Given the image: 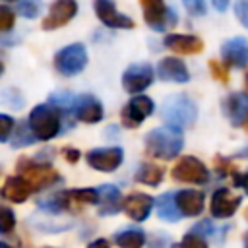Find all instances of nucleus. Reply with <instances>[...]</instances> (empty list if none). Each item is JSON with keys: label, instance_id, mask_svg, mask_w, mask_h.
Returning <instances> with one entry per match:
<instances>
[{"label": "nucleus", "instance_id": "f257e3e1", "mask_svg": "<svg viewBox=\"0 0 248 248\" xmlns=\"http://www.w3.org/2000/svg\"><path fill=\"white\" fill-rule=\"evenodd\" d=\"M184 147L182 132L174 126H159L145 136V151L163 161L174 159Z\"/></svg>", "mask_w": 248, "mask_h": 248}, {"label": "nucleus", "instance_id": "f03ea898", "mask_svg": "<svg viewBox=\"0 0 248 248\" xmlns=\"http://www.w3.org/2000/svg\"><path fill=\"white\" fill-rule=\"evenodd\" d=\"M62 120H64V112L50 103L33 107L27 116L29 130L33 132V136L37 140H43V141L58 136V132L62 128Z\"/></svg>", "mask_w": 248, "mask_h": 248}, {"label": "nucleus", "instance_id": "7ed1b4c3", "mask_svg": "<svg viewBox=\"0 0 248 248\" xmlns=\"http://www.w3.org/2000/svg\"><path fill=\"white\" fill-rule=\"evenodd\" d=\"M161 118L167 122V126L174 128H190L198 118L196 103L186 95H172L165 99L161 107Z\"/></svg>", "mask_w": 248, "mask_h": 248}, {"label": "nucleus", "instance_id": "20e7f679", "mask_svg": "<svg viewBox=\"0 0 248 248\" xmlns=\"http://www.w3.org/2000/svg\"><path fill=\"white\" fill-rule=\"evenodd\" d=\"M87 66V50L81 43H74L68 45L64 48H60L54 56V68L58 74L72 78L78 76L83 68Z\"/></svg>", "mask_w": 248, "mask_h": 248}, {"label": "nucleus", "instance_id": "39448f33", "mask_svg": "<svg viewBox=\"0 0 248 248\" xmlns=\"http://www.w3.org/2000/svg\"><path fill=\"white\" fill-rule=\"evenodd\" d=\"M143 19L153 31H167L176 25V14L163 0H140Z\"/></svg>", "mask_w": 248, "mask_h": 248}, {"label": "nucleus", "instance_id": "423d86ee", "mask_svg": "<svg viewBox=\"0 0 248 248\" xmlns=\"http://www.w3.org/2000/svg\"><path fill=\"white\" fill-rule=\"evenodd\" d=\"M19 170L27 184L31 186V190H43V188H48L52 186L54 182L60 180V174L50 167V165H45V163H35V161H21L19 163Z\"/></svg>", "mask_w": 248, "mask_h": 248}, {"label": "nucleus", "instance_id": "0eeeda50", "mask_svg": "<svg viewBox=\"0 0 248 248\" xmlns=\"http://www.w3.org/2000/svg\"><path fill=\"white\" fill-rule=\"evenodd\" d=\"M172 178L178 180V182H190V184H205L209 180V170L207 167L192 157V155H186L182 159H178V163L172 167Z\"/></svg>", "mask_w": 248, "mask_h": 248}, {"label": "nucleus", "instance_id": "6e6552de", "mask_svg": "<svg viewBox=\"0 0 248 248\" xmlns=\"http://www.w3.org/2000/svg\"><path fill=\"white\" fill-rule=\"evenodd\" d=\"M155 110L153 101L147 95H134L122 108L120 118L126 128H138L147 116H151Z\"/></svg>", "mask_w": 248, "mask_h": 248}, {"label": "nucleus", "instance_id": "1a4fd4ad", "mask_svg": "<svg viewBox=\"0 0 248 248\" xmlns=\"http://www.w3.org/2000/svg\"><path fill=\"white\" fill-rule=\"evenodd\" d=\"M151 81H153V68L145 62L132 64L122 74V87L126 93L132 95H141V91H145L151 85Z\"/></svg>", "mask_w": 248, "mask_h": 248}, {"label": "nucleus", "instance_id": "9d476101", "mask_svg": "<svg viewBox=\"0 0 248 248\" xmlns=\"http://www.w3.org/2000/svg\"><path fill=\"white\" fill-rule=\"evenodd\" d=\"M70 114L79 122L95 124L103 118V105L93 95H74L70 103Z\"/></svg>", "mask_w": 248, "mask_h": 248}, {"label": "nucleus", "instance_id": "9b49d317", "mask_svg": "<svg viewBox=\"0 0 248 248\" xmlns=\"http://www.w3.org/2000/svg\"><path fill=\"white\" fill-rule=\"evenodd\" d=\"M85 159H87V165L93 167L95 170L112 172L122 165L124 151L120 147H99V149H91L85 155Z\"/></svg>", "mask_w": 248, "mask_h": 248}, {"label": "nucleus", "instance_id": "f8f14e48", "mask_svg": "<svg viewBox=\"0 0 248 248\" xmlns=\"http://www.w3.org/2000/svg\"><path fill=\"white\" fill-rule=\"evenodd\" d=\"M93 8H95L99 21L110 29H132L134 27V21L128 16L120 14L112 0H95Z\"/></svg>", "mask_w": 248, "mask_h": 248}, {"label": "nucleus", "instance_id": "ddd939ff", "mask_svg": "<svg viewBox=\"0 0 248 248\" xmlns=\"http://www.w3.org/2000/svg\"><path fill=\"white\" fill-rule=\"evenodd\" d=\"M76 14H78V2L76 0H54L46 17L43 19V29L52 31L56 27H62L70 19H74Z\"/></svg>", "mask_w": 248, "mask_h": 248}, {"label": "nucleus", "instance_id": "4468645a", "mask_svg": "<svg viewBox=\"0 0 248 248\" xmlns=\"http://www.w3.org/2000/svg\"><path fill=\"white\" fill-rule=\"evenodd\" d=\"M221 56L227 66L232 68H246L248 66V41L244 37H234L223 43Z\"/></svg>", "mask_w": 248, "mask_h": 248}, {"label": "nucleus", "instance_id": "2eb2a0df", "mask_svg": "<svg viewBox=\"0 0 248 248\" xmlns=\"http://www.w3.org/2000/svg\"><path fill=\"white\" fill-rule=\"evenodd\" d=\"M240 202H242L240 196L231 194V190H227V188H219L211 196V205H209L211 215L217 217V219H227V217L236 213Z\"/></svg>", "mask_w": 248, "mask_h": 248}, {"label": "nucleus", "instance_id": "dca6fc26", "mask_svg": "<svg viewBox=\"0 0 248 248\" xmlns=\"http://www.w3.org/2000/svg\"><path fill=\"white\" fill-rule=\"evenodd\" d=\"M153 203L155 200L147 194H141V192H134L130 196L124 198V203H122V209L126 211V215L134 221H145L153 209Z\"/></svg>", "mask_w": 248, "mask_h": 248}, {"label": "nucleus", "instance_id": "f3484780", "mask_svg": "<svg viewBox=\"0 0 248 248\" xmlns=\"http://www.w3.org/2000/svg\"><path fill=\"white\" fill-rule=\"evenodd\" d=\"M223 112L232 126L248 122V93H231L223 101Z\"/></svg>", "mask_w": 248, "mask_h": 248}, {"label": "nucleus", "instance_id": "a211bd4d", "mask_svg": "<svg viewBox=\"0 0 248 248\" xmlns=\"http://www.w3.org/2000/svg\"><path fill=\"white\" fill-rule=\"evenodd\" d=\"M157 76H159V79L172 81V83H186L190 79L186 64L172 56H167L157 64Z\"/></svg>", "mask_w": 248, "mask_h": 248}, {"label": "nucleus", "instance_id": "6ab92c4d", "mask_svg": "<svg viewBox=\"0 0 248 248\" xmlns=\"http://www.w3.org/2000/svg\"><path fill=\"white\" fill-rule=\"evenodd\" d=\"M165 46L178 52V54H198L203 50V41L196 35L170 33L165 37Z\"/></svg>", "mask_w": 248, "mask_h": 248}, {"label": "nucleus", "instance_id": "aec40b11", "mask_svg": "<svg viewBox=\"0 0 248 248\" xmlns=\"http://www.w3.org/2000/svg\"><path fill=\"white\" fill-rule=\"evenodd\" d=\"M99 192V213L101 215H114L122 209V196H120V190L112 184H103L97 188Z\"/></svg>", "mask_w": 248, "mask_h": 248}, {"label": "nucleus", "instance_id": "412c9836", "mask_svg": "<svg viewBox=\"0 0 248 248\" xmlns=\"http://www.w3.org/2000/svg\"><path fill=\"white\" fill-rule=\"evenodd\" d=\"M174 198H176V205H178L180 213L188 215V217L200 215L203 209V203H205L203 192H198V190H180L174 194Z\"/></svg>", "mask_w": 248, "mask_h": 248}, {"label": "nucleus", "instance_id": "4be33fe9", "mask_svg": "<svg viewBox=\"0 0 248 248\" xmlns=\"http://www.w3.org/2000/svg\"><path fill=\"white\" fill-rule=\"evenodd\" d=\"M31 192L33 190L23 176H8L2 186V196L14 203H23Z\"/></svg>", "mask_w": 248, "mask_h": 248}, {"label": "nucleus", "instance_id": "5701e85b", "mask_svg": "<svg viewBox=\"0 0 248 248\" xmlns=\"http://www.w3.org/2000/svg\"><path fill=\"white\" fill-rule=\"evenodd\" d=\"M155 205H157V215L161 219H165V221H178L182 217V213H180V209L176 205V198L170 192L159 196L155 200Z\"/></svg>", "mask_w": 248, "mask_h": 248}, {"label": "nucleus", "instance_id": "b1692460", "mask_svg": "<svg viewBox=\"0 0 248 248\" xmlns=\"http://www.w3.org/2000/svg\"><path fill=\"white\" fill-rule=\"evenodd\" d=\"M136 180L147 186H157L163 180V169L155 163H143L136 172Z\"/></svg>", "mask_w": 248, "mask_h": 248}, {"label": "nucleus", "instance_id": "393cba45", "mask_svg": "<svg viewBox=\"0 0 248 248\" xmlns=\"http://www.w3.org/2000/svg\"><path fill=\"white\" fill-rule=\"evenodd\" d=\"M114 240L120 248H141L145 242V234L140 229H126V231L116 232Z\"/></svg>", "mask_w": 248, "mask_h": 248}, {"label": "nucleus", "instance_id": "a878e982", "mask_svg": "<svg viewBox=\"0 0 248 248\" xmlns=\"http://www.w3.org/2000/svg\"><path fill=\"white\" fill-rule=\"evenodd\" d=\"M33 141H37V138H35V136H33V132L29 130V124L19 122V124L16 126L12 145H14V147H23V145H31Z\"/></svg>", "mask_w": 248, "mask_h": 248}, {"label": "nucleus", "instance_id": "bb28decb", "mask_svg": "<svg viewBox=\"0 0 248 248\" xmlns=\"http://www.w3.org/2000/svg\"><path fill=\"white\" fill-rule=\"evenodd\" d=\"M16 10H17V14L21 17L33 19V17H37L43 12V2L41 0H17Z\"/></svg>", "mask_w": 248, "mask_h": 248}, {"label": "nucleus", "instance_id": "cd10ccee", "mask_svg": "<svg viewBox=\"0 0 248 248\" xmlns=\"http://www.w3.org/2000/svg\"><path fill=\"white\" fill-rule=\"evenodd\" d=\"M70 202L78 203H99V192L93 188H81V190H70L66 192Z\"/></svg>", "mask_w": 248, "mask_h": 248}, {"label": "nucleus", "instance_id": "c85d7f7f", "mask_svg": "<svg viewBox=\"0 0 248 248\" xmlns=\"http://www.w3.org/2000/svg\"><path fill=\"white\" fill-rule=\"evenodd\" d=\"M180 248H209L205 242V234H200L196 231H190L180 240Z\"/></svg>", "mask_w": 248, "mask_h": 248}, {"label": "nucleus", "instance_id": "c756f323", "mask_svg": "<svg viewBox=\"0 0 248 248\" xmlns=\"http://www.w3.org/2000/svg\"><path fill=\"white\" fill-rule=\"evenodd\" d=\"M14 227H16V215H14V211H12L10 207L0 205V232L6 234V232H10Z\"/></svg>", "mask_w": 248, "mask_h": 248}, {"label": "nucleus", "instance_id": "7c9ffc66", "mask_svg": "<svg viewBox=\"0 0 248 248\" xmlns=\"http://www.w3.org/2000/svg\"><path fill=\"white\" fill-rule=\"evenodd\" d=\"M16 23V14L12 8L0 4V33H8Z\"/></svg>", "mask_w": 248, "mask_h": 248}, {"label": "nucleus", "instance_id": "2f4dec72", "mask_svg": "<svg viewBox=\"0 0 248 248\" xmlns=\"http://www.w3.org/2000/svg\"><path fill=\"white\" fill-rule=\"evenodd\" d=\"M14 126H16L14 118L8 116V114H2V112H0V143L8 141V138H10L12 132H14Z\"/></svg>", "mask_w": 248, "mask_h": 248}, {"label": "nucleus", "instance_id": "473e14b6", "mask_svg": "<svg viewBox=\"0 0 248 248\" xmlns=\"http://www.w3.org/2000/svg\"><path fill=\"white\" fill-rule=\"evenodd\" d=\"M182 4H184V8H186V12H188L190 16H196V17L205 16V12H207L205 0H182Z\"/></svg>", "mask_w": 248, "mask_h": 248}, {"label": "nucleus", "instance_id": "72a5a7b5", "mask_svg": "<svg viewBox=\"0 0 248 248\" xmlns=\"http://www.w3.org/2000/svg\"><path fill=\"white\" fill-rule=\"evenodd\" d=\"M234 14H236L238 21L248 29V0H236V4H234Z\"/></svg>", "mask_w": 248, "mask_h": 248}, {"label": "nucleus", "instance_id": "f704fd0d", "mask_svg": "<svg viewBox=\"0 0 248 248\" xmlns=\"http://www.w3.org/2000/svg\"><path fill=\"white\" fill-rule=\"evenodd\" d=\"M209 70H211V74H213L215 79H219V81H227V79H229V74H227L225 66H221L219 62L211 60V62H209Z\"/></svg>", "mask_w": 248, "mask_h": 248}, {"label": "nucleus", "instance_id": "c9c22d12", "mask_svg": "<svg viewBox=\"0 0 248 248\" xmlns=\"http://www.w3.org/2000/svg\"><path fill=\"white\" fill-rule=\"evenodd\" d=\"M62 153L66 155V159H68L70 163H76V161L79 159V151H78V149H72V147H66V149H64Z\"/></svg>", "mask_w": 248, "mask_h": 248}, {"label": "nucleus", "instance_id": "e433bc0d", "mask_svg": "<svg viewBox=\"0 0 248 248\" xmlns=\"http://www.w3.org/2000/svg\"><path fill=\"white\" fill-rule=\"evenodd\" d=\"M229 2H231V0H211L213 8H215L217 12H225V10H227V6H229Z\"/></svg>", "mask_w": 248, "mask_h": 248}, {"label": "nucleus", "instance_id": "4c0bfd02", "mask_svg": "<svg viewBox=\"0 0 248 248\" xmlns=\"http://www.w3.org/2000/svg\"><path fill=\"white\" fill-rule=\"evenodd\" d=\"M87 248H110V246H108V242H107L105 238H97V240H93Z\"/></svg>", "mask_w": 248, "mask_h": 248}, {"label": "nucleus", "instance_id": "58836bf2", "mask_svg": "<svg viewBox=\"0 0 248 248\" xmlns=\"http://www.w3.org/2000/svg\"><path fill=\"white\" fill-rule=\"evenodd\" d=\"M240 186L244 188V192L248 194V172L246 174H242V178H240Z\"/></svg>", "mask_w": 248, "mask_h": 248}, {"label": "nucleus", "instance_id": "ea45409f", "mask_svg": "<svg viewBox=\"0 0 248 248\" xmlns=\"http://www.w3.org/2000/svg\"><path fill=\"white\" fill-rule=\"evenodd\" d=\"M244 248H248V232L244 234Z\"/></svg>", "mask_w": 248, "mask_h": 248}, {"label": "nucleus", "instance_id": "a19ab883", "mask_svg": "<svg viewBox=\"0 0 248 248\" xmlns=\"http://www.w3.org/2000/svg\"><path fill=\"white\" fill-rule=\"evenodd\" d=\"M0 248H12L10 244H6V242H0Z\"/></svg>", "mask_w": 248, "mask_h": 248}, {"label": "nucleus", "instance_id": "79ce46f5", "mask_svg": "<svg viewBox=\"0 0 248 248\" xmlns=\"http://www.w3.org/2000/svg\"><path fill=\"white\" fill-rule=\"evenodd\" d=\"M244 87H246V89H248V74H246V76H244Z\"/></svg>", "mask_w": 248, "mask_h": 248}, {"label": "nucleus", "instance_id": "37998d69", "mask_svg": "<svg viewBox=\"0 0 248 248\" xmlns=\"http://www.w3.org/2000/svg\"><path fill=\"white\" fill-rule=\"evenodd\" d=\"M2 72H4V64L0 62V76H2Z\"/></svg>", "mask_w": 248, "mask_h": 248}, {"label": "nucleus", "instance_id": "c03bdc74", "mask_svg": "<svg viewBox=\"0 0 248 248\" xmlns=\"http://www.w3.org/2000/svg\"><path fill=\"white\" fill-rule=\"evenodd\" d=\"M246 219H248V209H246Z\"/></svg>", "mask_w": 248, "mask_h": 248}]
</instances>
